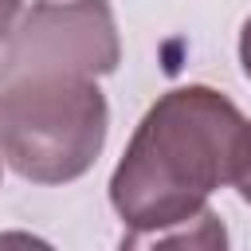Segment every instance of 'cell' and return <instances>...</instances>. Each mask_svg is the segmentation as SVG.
Segmentation results:
<instances>
[{"label": "cell", "instance_id": "obj_1", "mask_svg": "<svg viewBox=\"0 0 251 251\" xmlns=\"http://www.w3.org/2000/svg\"><path fill=\"white\" fill-rule=\"evenodd\" d=\"M251 153V122L243 110L200 82L165 90L137 122L114 176L110 204L126 224V247L192 224L208 196L235 184Z\"/></svg>", "mask_w": 251, "mask_h": 251}, {"label": "cell", "instance_id": "obj_2", "mask_svg": "<svg viewBox=\"0 0 251 251\" xmlns=\"http://www.w3.org/2000/svg\"><path fill=\"white\" fill-rule=\"evenodd\" d=\"M106 129V94L86 75L0 82V157L31 184H67L90 173Z\"/></svg>", "mask_w": 251, "mask_h": 251}, {"label": "cell", "instance_id": "obj_3", "mask_svg": "<svg viewBox=\"0 0 251 251\" xmlns=\"http://www.w3.org/2000/svg\"><path fill=\"white\" fill-rule=\"evenodd\" d=\"M122 39L110 0H35L0 51V82L27 75H110Z\"/></svg>", "mask_w": 251, "mask_h": 251}, {"label": "cell", "instance_id": "obj_4", "mask_svg": "<svg viewBox=\"0 0 251 251\" xmlns=\"http://www.w3.org/2000/svg\"><path fill=\"white\" fill-rule=\"evenodd\" d=\"M20 8H24V0H0V47H4V39L12 35V27H16V20H20Z\"/></svg>", "mask_w": 251, "mask_h": 251}, {"label": "cell", "instance_id": "obj_5", "mask_svg": "<svg viewBox=\"0 0 251 251\" xmlns=\"http://www.w3.org/2000/svg\"><path fill=\"white\" fill-rule=\"evenodd\" d=\"M239 63H243V75L251 78V16L243 20V31H239Z\"/></svg>", "mask_w": 251, "mask_h": 251}, {"label": "cell", "instance_id": "obj_6", "mask_svg": "<svg viewBox=\"0 0 251 251\" xmlns=\"http://www.w3.org/2000/svg\"><path fill=\"white\" fill-rule=\"evenodd\" d=\"M235 188H239V196H243V200L251 204V153H247V161H243V173H239Z\"/></svg>", "mask_w": 251, "mask_h": 251}]
</instances>
